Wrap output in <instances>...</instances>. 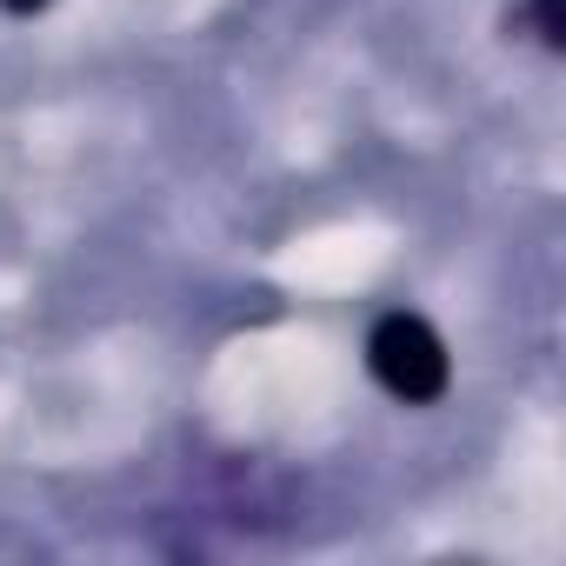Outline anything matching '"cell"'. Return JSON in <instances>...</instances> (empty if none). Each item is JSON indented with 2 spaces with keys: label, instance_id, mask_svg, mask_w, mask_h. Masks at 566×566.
Masks as SVG:
<instances>
[{
  "label": "cell",
  "instance_id": "cell-1",
  "mask_svg": "<svg viewBox=\"0 0 566 566\" xmlns=\"http://www.w3.org/2000/svg\"><path fill=\"white\" fill-rule=\"evenodd\" d=\"M367 374L380 380V394H394L400 407H433L447 387H453V360H447V340L433 334V321L394 307L374 321L367 334Z\"/></svg>",
  "mask_w": 566,
  "mask_h": 566
},
{
  "label": "cell",
  "instance_id": "cell-2",
  "mask_svg": "<svg viewBox=\"0 0 566 566\" xmlns=\"http://www.w3.org/2000/svg\"><path fill=\"white\" fill-rule=\"evenodd\" d=\"M526 21L539 34L546 54H566V14H559V0H526Z\"/></svg>",
  "mask_w": 566,
  "mask_h": 566
},
{
  "label": "cell",
  "instance_id": "cell-3",
  "mask_svg": "<svg viewBox=\"0 0 566 566\" xmlns=\"http://www.w3.org/2000/svg\"><path fill=\"white\" fill-rule=\"evenodd\" d=\"M0 8H8L14 21H34V14H48V8H54V0H0Z\"/></svg>",
  "mask_w": 566,
  "mask_h": 566
}]
</instances>
